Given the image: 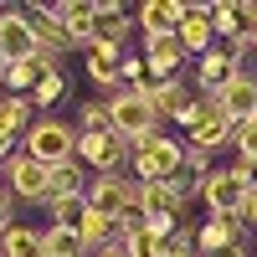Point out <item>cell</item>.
<instances>
[{"mask_svg": "<svg viewBox=\"0 0 257 257\" xmlns=\"http://www.w3.org/2000/svg\"><path fill=\"white\" fill-rule=\"evenodd\" d=\"M180 160H185V144H175L160 128V134H149L134 144V185H160V180H175L180 175Z\"/></svg>", "mask_w": 257, "mask_h": 257, "instance_id": "obj_1", "label": "cell"}, {"mask_svg": "<svg viewBox=\"0 0 257 257\" xmlns=\"http://www.w3.org/2000/svg\"><path fill=\"white\" fill-rule=\"evenodd\" d=\"M21 155H31V160H41V165H67V160H77V128L72 123H62V118H36L31 128H26V149Z\"/></svg>", "mask_w": 257, "mask_h": 257, "instance_id": "obj_2", "label": "cell"}, {"mask_svg": "<svg viewBox=\"0 0 257 257\" xmlns=\"http://www.w3.org/2000/svg\"><path fill=\"white\" fill-rule=\"evenodd\" d=\"M77 160H82V170H93V175H123V165L134 160V144L118 139L113 128L108 134H77Z\"/></svg>", "mask_w": 257, "mask_h": 257, "instance_id": "obj_3", "label": "cell"}, {"mask_svg": "<svg viewBox=\"0 0 257 257\" xmlns=\"http://www.w3.org/2000/svg\"><path fill=\"white\" fill-rule=\"evenodd\" d=\"M6 190H11V201H21V206H47L52 201V170L41 160H31V155H16L6 165Z\"/></svg>", "mask_w": 257, "mask_h": 257, "instance_id": "obj_4", "label": "cell"}, {"mask_svg": "<svg viewBox=\"0 0 257 257\" xmlns=\"http://www.w3.org/2000/svg\"><path fill=\"white\" fill-rule=\"evenodd\" d=\"M108 118H113V134L128 139V144L160 134V118H155V108H149V98H139V93H113L108 98Z\"/></svg>", "mask_w": 257, "mask_h": 257, "instance_id": "obj_5", "label": "cell"}, {"mask_svg": "<svg viewBox=\"0 0 257 257\" xmlns=\"http://www.w3.org/2000/svg\"><path fill=\"white\" fill-rule=\"evenodd\" d=\"M247 180L237 175V170H211V175L201 180V190H196V196L206 201V211H211V216H237V211H242V201H247Z\"/></svg>", "mask_w": 257, "mask_h": 257, "instance_id": "obj_6", "label": "cell"}, {"mask_svg": "<svg viewBox=\"0 0 257 257\" xmlns=\"http://www.w3.org/2000/svg\"><path fill=\"white\" fill-rule=\"evenodd\" d=\"M0 52L11 62L36 57V36H31V16L26 6H0Z\"/></svg>", "mask_w": 257, "mask_h": 257, "instance_id": "obj_7", "label": "cell"}, {"mask_svg": "<svg viewBox=\"0 0 257 257\" xmlns=\"http://www.w3.org/2000/svg\"><path fill=\"white\" fill-rule=\"evenodd\" d=\"M26 16H31V36H36V52H47V57H57V62L72 52V36H67V26H62L57 6H26Z\"/></svg>", "mask_w": 257, "mask_h": 257, "instance_id": "obj_8", "label": "cell"}, {"mask_svg": "<svg viewBox=\"0 0 257 257\" xmlns=\"http://www.w3.org/2000/svg\"><path fill=\"white\" fill-rule=\"evenodd\" d=\"M252 231L242 226V216H206L201 226H196V252L201 257H216V252H226V247H237V242H247Z\"/></svg>", "mask_w": 257, "mask_h": 257, "instance_id": "obj_9", "label": "cell"}, {"mask_svg": "<svg viewBox=\"0 0 257 257\" xmlns=\"http://www.w3.org/2000/svg\"><path fill=\"white\" fill-rule=\"evenodd\" d=\"M118 62H123V47H108V41H93L88 52H82V72H88L93 88H108V98L123 88L118 77Z\"/></svg>", "mask_w": 257, "mask_h": 257, "instance_id": "obj_10", "label": "cell"}, {"mask_svg": "<svg viewBox=\"0 0 257 257\" xmlns=\"http://www.w3.org/2000/svg\"><path fill=\"white\" fill-rule=\"evenodd\" d=\"M216 108H221L231 123H252V118H257V77H252V72L231 77L226 88L216 93Z\"/></svg>", "mask_w": 257, "mask_h": 257, "instance_id": "obj_11", "label": "cell"}, {"mask_svg": "<svg viewBox=\"0 0 257 257\" xmlns=\"http://www.w3.org/2000/svg\"><path fill=\"white\" fill-rule=\"evenodd\" d=\"M144 67H149V77H175L180 67H185V47H180V36L170 31V36H144Z\"/></svg>", "mask_w": 257, "mask_h": 257, "instance_id": "obj_12", "label": "cell"}, {"mask_svg": "<svg viewBox=\"0 0 257 257\" xmlns=\"http://www.w3.org/2000/svg\"><path fill=\"white\" fill-rule=\"evenodd\" d=\"M190 98H196V93H190L180 77H155V82H149V108H155L160 123H165V118L180 123V113L190 108Z\"/></svg>", "mask_w": 257, "mask_h": 257, "instance_id": "obj_13", "label": "cell"}, {"mask_svg": "<svg viewBox=\"0 0 257 257\" xmlns=\"http://www.w3.org/2000/svg\"><path fill=\"white\" fill-rule=\"evenodd\" d=\"M185 16H190V0H149V6H139V31L144 36H170Z\"/></svg>", "mask_w": 257, "mask_h": 257, "instance_id": "obj_14", "label": "cell"}, {"mask_svg": "<svg viewBox=\"0 0 257 257\" xmlns=\"http://www.w3.org/2000/svg\"><path fill=\"white\" fill-rule=\"evenodd\" d=\"M231 128H237V123H231L221 108H216V103H211V108L196 118V128H190V149H201V155H211V149H221V144H231Z\"/></svg>", "mask_w": 257, "mask_h": 257, "instance_id": "obj_15", "label": "cell"}, {"mask_svg": "<svg viewBox=\"0 0 257 257\" xmlns=\"http://www.w3.org/2000/svg\"><path fill=\"white\" fill-rule=\"evenodd\" d=\"M77 237L88 242V252H103V247H118V242L128 237V226H123L118 216H103V211H88V216H82V226H77Z\"/></svg>", "mask_w": 257, "mask_h": 257, "instance_id": "obj_16", "label": "cell"}, {"mask_svg": "<svg viewBox=\"0 0 257 257\" xmlns=\"http://www.w3.org/2000/svg\"><path fill=\"white\" fill-rule=\"evenodd\" d=\"M57 16H62V26H67V36H72L77 52H88L93 41H98V26H93V6H88V0H62Z\"/></svg>", "mask_w": 257, "mask_h": 257, "instance_id": "obj_17", "label": "cell"}, {"mask_svg": "<svg viewBox=\"0 0 257 257\" xmlns=\"http://www.w3.org/2000/svg\"><path fill=\"white\" fill-rule=\"evenodd\" d=\"M175 36H180L185 57H206L211 47H216V31H211V21H206V6H190V16L175 26Z\"/></svg>", "mask_w": 257, "mask_h": 257, "instance_id": "obj_18", "label": "cell"}, {"mask_svg": "<svg viewBox=\"0 0 257 257\" xmlns=\"http://www.w3.org/2000/svg\"><path fill=\"white\" fill-rule=\"evenodd\" d=\"M93 26H98V41H108V47H123V41H128V26H134V16H128V6H113V0H103V6H93Z\"/></svg>", "mask_w": 257, "mask_h": 257, "instance_id": "obj_19", "label": "cell"}, {"mask_svg": "<svg viewBox=\"0 0 257 257\" xmlns=\"http://www.w3.org/2000/svg\"><path fill=\"white\" fill-rule=\"evenodd\" d=\"M88 170H82V160H67V165H52V201H82L88 196ZM47 201V206H52Z\"/></svg>", "mask_w": 257, "mask_h": 257, "instance_id": "obj_20", "label": "cell"}, {"mask_svg": "<svg viewBox=\"0 0 257 257\" xmlns=\"http://www.w3.org/2000/svg\"><path fill=\"white\" fill-rule=\"evenodd\" d=\"M0 242H6V257H47V242H41V231H36V226L11 221L6 231H0Z\"/></svg>", "mask_w": 257, "mask_h": 257, "instance_id": "obj_21", "label": "cell"}, {"mask_svg": "<svg viewBox=\"0 0 257 257\" xmlns=\"http://www.w3.org/2000/svg\"><path fill=\"white\" fill-rule=\"evenodd\" d=\"M31 113L36 108H31L26 93H6V98H0V128H6V134H26V128L36 123Z\"/></svg>", "mask_w": 257, "mask_h": 257, "instance_id": "obj_22", "label": "cell"}, {"mask_svg": "<svg viewBox=\"0 0 257 257\" xmlns=\"http://www.w3.org/2000/svg\"><path fill=\"white\" fill-rule=\"evenodd\" d=\"M62 98H67V72L57 67V72H47V77L31 88V108H36V113H41V108H57Z\"/></svg>", "mask_w": 257, "mask_h": 257, "instance_id": "obj_23", "label": "cell"}, {"mask_svg": "<svg viewBox=\"0 0 257 257\" xmlns=\"http://www.w3.org/2000/svg\"><path fill=\"white\" fill-rule=\"evenodd\" d=\"M41 242H47V257H88V242H82L77 231L47 226V231H41Z\"/></svg>", "mask_w": 257, "mask_h": 257, "instance_id": "obj_24", "label": "cell"}, {"mask_svg": "<svg viewBox=\"0 0 257 257\" xmlns=\"http://www.w3.org/2000/svg\"><path fill=\"white\" fill-rule=\"evenodd\" d=\"M108 128H113V118H108V98H103V103H82V108H77V134H108Z\"/></svg>", "mask_w": 257, "mask_h": 257, "instance_id": "obj_25", "label": "cell"}, {"mask_svg": "<svg viewBox=\"0 0 257 257\" xmlns=\"http://www.w3.org/2000/svg\"><path fill=\"white\" fill-rule=\"evenodd\" d=\"M123 247H128V257H165V237L149 231V226H134L123 237Z\"/></svg>", "mask_w": 257, "mask_h": 257, "instance_id": "obj_26", "label": "cell"}, {"mask_svg": "<svg viewBox=\"0 0 257 257\" xmlns=\"http://www.w3.org/2000/svg\"><path fill=\"white\" fill-rule=\"evenodd\" d=\"M47 211H52V226L77 231V226H82V216H88V201H52Z\"/></svg>", "mask_w": 257, "mask_h": 257, "instance_id": "obj_27", "label": "cell"}, {"mask_svg": "<svg viewBox=\"0 0 257 257\" xmlns=\"http://www.w3.org/2000/svg\"><path fill=\"white\" fill-rule=\"evenodd\" d=\"M231 144H237V160H257V118L231 128Z\"/></svg>", "mask_w": 257, "mask_h": 257, "instance_id": "obj_28", "label": "cell"}, {"mask_svg": "<svg viewBox=\"0 0 257 257\" xmlns=\"http://www.w3.org/2000/svg\"><path fill=\"white\" fill-rule=\"evenodd\" d=\"M237 16H242V31L257 36V0H237Z\"/></svg>", "mask_w": 257, "mask_h": 257, "instance_id": "obj_29", "label": "cell"}, {"mask_svg": "<svg viewBox=\"0 0 257 257\" xmlns=\"http://www.w3.org/2000/svg\"><path fill=\"white\" fill-rule=\"evenodd\" d=\"M11 160H16V134L0 128V165H11Z\"/></svg>", "mask_w": 257, "mask_h": 257, "instance_id": "obj_30", "label": "cell"}, {"mask_svg": "<svg viewBox=\"0 0 257 257\" xmlns=\"http://www.w3.org/2000/svg\"><path fill=\"white\" fill-rule=\"evenodd\" d=\"M11 206H16V201H11V190H6V185H0V231H6V226H11Z\"/></svg>", "mask_w": 257, "mask_h": 257, "instance_id": "obj_31", "label": "cell"}, {"mask_svg": "<svg viewBox=\"0 0 257 257\" xmlns=\"http://www.w3.org/2000/svg\"><path fill=\"white\" fill-rule=\"evenodd\" d=\"M93 257H128V247L118 242V247H103V252H93Z\"/></svg>", "mask_w": 257, "mask_h": 257, "instance_id": "obj_32", "label": "cell"}, {"mask_svg": "<svg viewBox=\"0 0 257 257\" xmlns=\"http://www.w3.org/2000/svg\"><path fill=\"white\" fill-rule=\"evenodd\" d=\"M216 257H247V242H237V247H226V252H216Z\"/></svg>", "mask_w": 257, "mask_h": 257, "instance_id": "obj_33", "label": "cell"}, {"mask_svg": "<svg viewBox=\"0 0 257 257\" xmlns=\"http://www.w3.org/2000/svg\"><path fill=\"white\" fill-rule=\"evenodd\" d=\"M247 47H252V57H257V36H247Z\"/></svg>", "mask_w": 257, "mask_h": 257, "instance_id": "obj_34", "label": "cell"}, {"mask_svg": "<svg viewBox=\"0 0 257 257\" xmlns=\"http://www.w3.org/2000/svg\"><path fill=\"white\" fill-rule=\"evenodd\" d=\"M0 257H6V242H0Z\"/></svg>", "mask_w": 257, "mask_h": 257, "instance_id": "obj_35", "label": "cell"}, {"mask_svg": "<svg viewBox=\"0 0 257 257\" xmlns=\"http://www.w3.org/2000/svg\"><path fill=\"white\" fill-rule=\"evenodd\" d=\"M190 257H201V252H190Z\"/></svg>", "mask_w": 257, "mask_h": 257, "instance_id": "obj_36", "label": "cell"}]
</instances>
